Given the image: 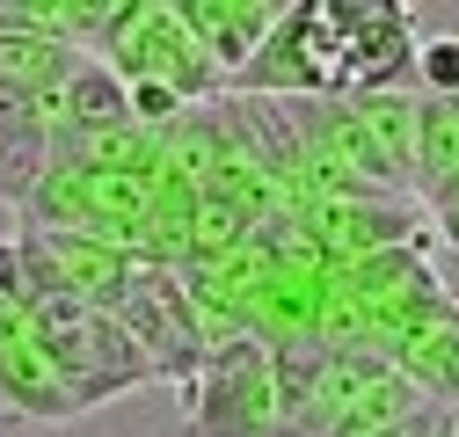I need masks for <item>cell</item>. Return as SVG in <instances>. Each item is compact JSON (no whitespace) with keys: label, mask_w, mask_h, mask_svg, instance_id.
Segmentation results:
<instances>
[{"label":"cell","mask_w":459,"mask_h":437,"mask_svg":"<svg viewBox=\"0 0 459 437\" xmlns=\"http://www.w3.org/2000/svg\"><path fill=\"white\" fill-rule=\"evenodd\" d=\"M30 321H37V343H44L51 372L66 379V394H74L81 416L153 379L146 350L117 328V313H109V306H88V299L51 292V299H30Z\"/></svg>","instance_id":"6da1fadb"},{"label":"cell","mask_w":459,"mask_h":437,"mask_svg":"<svg viewBox=\"0 0 459 437\" xmlns=\"http://www.w3.org/2000/svg\"><path fill=\"white\" fill-rule=\"evenodd\" d=\"M44 160H51V139L30 117V95H0V197L22 204L44 176Z\"/></svg>","instance_id":"9c48e42d"},{"label":"cell","mask_w":459,"mask_h":437,"mask_svg":"<svg viewBox=\"0 0 459 437\" xmlns=\"http://www.w3.org/2000/svg\"><path fill=\"white\" fill-rule=\"evenodd\" d=\"M0 408L15 423H74V394L66 379L51 372L44 343H37V321L15 292H0Z\"/></svg>","instance_id":"5b68a950"},{"label":"cell","mask_w":459,"mask_h":437,"mask_svg":"<svg viewBox=\"0 0 459 437\" xmlns=\"http://www.w3.org/2000/svg\"><path fill=\"white\" fill-rule=\"evenodd\" d=\"M342 102H351V117H358V132H365V146L379 160L386 190L394 197L416 190V95L409 88H372V95H342Z\"/></svg>","instance_id":"52a82bcc"},{"label":"cell","mask_w":459,"mask_h":437,"mask_svg":"<svg viewBox=\"0 0 459 437\" xmlns=\"http://www.w3.org/2000/svg\"><path fill=\"white\" fill-rule=\"evenodd\" d=\"M409 81H416L423 95H459V37H416Z\"/></svg>","instance_id":"30bf717a"},{"label":"cell","mask_w":459,"mask_h":437,"mask_svg":"<svg viewBox=\"0 0 459 437\" xmlns=\"http://www.w3.org/2000/svg\"><path fill=\"white\" fill-rule=\"evenodd\" d=\"M452 437H459V416H452Z\"/></svg>","instance_id":"7c38bea8"},{"label":"cell","mask_w":459,"mask_h":437,"mask_svg":"<svg viewBox=\"0 0 459 437\" xmlns=\"http://www.w3.org/2000/svg\"><path fill=\"white\" fill-rule=\"evenodd\" d=\"M176 8H183V30L197 37V51L226 73V88L284 22V0H176Z\"/></svg>","instance_id":"8992f818"},{"label":"cell","mask_w":459,"mask_h":437,"mask_svg":"<svg viewBox=\"0 0 459 437\" xmlns=\"http://www.w3.org/2000/svg\"><path fill=\"white\" fill-rule=\"evenodd\" d=\"M190 430L183 437H284V401H277V350L263 336H219L183 387Z\"/></svg>","instance_id":"3957f363"},{"label":"cell","mask_w":459,"mask_h":437,"mask_svg":"<svg viewBox=\"0 0 459 437\" xmlns=\"http://www.w3.org/2000/svg\"><path fill=\"white\" fill-rule=\"evenodd\" d=\"M372 437H452V416H445V408H416L409 423H386V430H372Z\"/></svg>","instance_id":"8fae6325"},{"label":"cell","mask_w":459,"mask_h":437,"mask_svg":"<svg viewBox=\"0 0 459 437\" xmlns=\"http://www.w3.org/2000/svg\"><path fill=\"white\" fill-rule=\"evenodd\" d=\"M95 59L117 73L125 88H132V81L168 88L183 109L226 102V73L197 51V37L183 30V8H176V0H117V15H109V37H102Z\"/></svg>","instance_id":"7a4b0ae2"},{"label":"cell","mask_w":459,"mask_h":437,"mask_svg":"<svg viewBox=\"0 0 459 437\" xmlns=\"http://www.w3.org/2000/svg\"><path fill=\"white\" fill-rule=\"evenodd\" d=\"M401 372H409V387L430 401V408H445V416H459V299H445V313L437 321H423L409 343H401V357H394Z\"/></svg>","instance_id":"ba28073f"},{"label":"cell","mask_w":459,"mask_h":437,"mask_svg":"<svg viewBox=\"0 0 459 437\" xmlns=\"http://www.w3.org/2000/svg\"><path fill=\"white\" fill-rule=\"evenodd\" d=\"M109 313H117V328L146 350L153 379H176V387H190V379H197L212 336H204V313L190 306V292H183L176 270L139 262V270H132V285L117 292V306H109Z\"/></svg>","instance_id":"277c9868"}]
</instances>
